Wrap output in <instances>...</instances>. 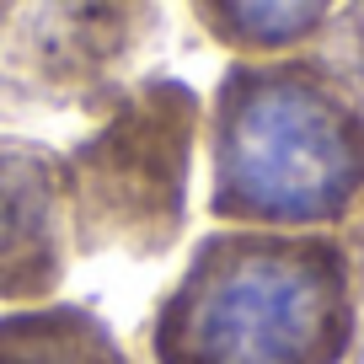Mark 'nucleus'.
<instances>
[{
    "mask_svg": "<svg viewBox=\"0 0 364 364\" xmlns=\"http://www.w3.org/2000/svg\"><path fill=\"white\" fill-rule=\"evenodd\" d=\"M364 188V118L311 65H236L215 107V209L257 225L338 220Z\"/></svg>",
    "mask_w": 364,
    "mask_h": 364,
    "instance_id": "nucleus-1",
    "label": "nucleus"
},
{
    "mask_svg": "<svg viewBox=\"0 0 364 364\" xmlns=\"http://www.w3.org/2000/svg\"><path fill=\"white\" fill-rule=\"evenodd\" d=\"M348 279L327 241L230 236L198 252L161 316V364H332Z\"/></svg>",
    "mask_w": 364,
    "mask_h": 364,
    "instance_id": "nucleus-2",
    "label": "nucleus"
},
{
    "mask_svg": "<svg viewBox=\"0 0 364 364\" xmlns=\"http://www.w3.org/2000/svg\"><path fill=\"white\" fill-rule=\"evenodd\" d=\"M198 102L182 80L139 86L86 145L70 156V204L86 247L161 252L182 225L188 150Z\"/></svg>",
    "mask_w": 364,
    "mask_h": 364,
    "instance_id": "nucleus-3",
    "label": "nucleus"
},
{
    "mask_svg": "<svg viewBox=\"0 0 364 364\" xmlns=\"http://www.w3.org/2000/svg\"><path fill=\"white\" fill-rule=\"evenodd\" d=\"M150 0H22L11 59L48 91H102L150 33Z\"/></svg>",
    "mask_w": 364,
    "mask_h": 364,
    "instance_id": "nucleus-4",
    "label": "nucleus"
},
{
    "mask_svg": "<svg viewBox=\"0 0 364 364\" xmlns=\"http://www.w3.org/2000/svg\"><path fill=\"white\" fill-rule=\"evenodd\" d=\"M65 204L70 182L54 156L33 145H0V295L6 300H33L59 284Z\"/></svg>",
    "mask_w": 364,
    "mask_h": 364,
    "instance_id": "nucleus-5",
    "label": "nucleus"
},
{
    "mask_svg": "<svg viewBox=\"0 0 364 364\" xmlns=\"http://www.w3.org/2000/svg\"><path fill=\"white\" fill-rule=\"evenodd\" d=\"M193 6L220 43L247 54H279L316 33L338 0H193Z\"/></svg>",
    "mask_w": 364,
    "mask_h": 364,
    "instance_id": "nucleus-6",
    "label": "nucleus"
},
{
    "mask_svg": "<svg viewBox=\"0 0 364 364\" xmlns=\"http://www.w3.org/2000/svg\"><path fill=\"white\" fill-rule=\"evenodd\" d=\"M0 364H124L102 327L80 311H33L0 321Z\"/></svg>",
    "mask_w": 364,
    "mask_h": 364,
    "instance_id": "nucleus-7",
    "label": "nucleus"
}]
</instances>
